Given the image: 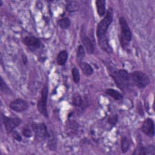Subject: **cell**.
<instances>
[{
	"label": "cell",
	"instance_id": "obj_1",
	"mask_svg": "<svg viewBox=\"0 0 155 155\" xmlns=\"http://www.w3.org/2000/svg\"><path fill=\"white\" fill-rule=\"evenodd\" d=\"M113 14L112 8H109L105 17L99 22L97 25L96 29L97 37L106 35V31H107V29L108 28L113 20Z\"/></svg>",
	"mask_w": 155,
	"mask_h": 155
},
{
	"label": "cell",
	"instance_id": "obj_2",
	"mask_svg": "<svg viewBox=\"0 0 155 155\" xmlns=\"http://www.w3.org/2000/svg\"><path fill=\"white\" fill-rule=\"evenodd\" d=\"M131 84L139 88H145L150 83L148 76L142 71H135L130 74Z\"/></svg>",
	"mask_w": 155,
	"mask_h": 155
},
{
	"label": "cell",
	"instance_id": "obj_3",
	"mask_svg": "<svg viewBox=\"0 0 155 155\" xmlns=\"http://www.w3.org/2000/svg\"><path fill=\"white\" fill-rule=\"evenodd\" d=\"M47 99H48V89L47 86H45L42 89L41 98L38 101L37 108L39 112L46 117H48V112H47Z\"/></svg>",
	"mask_w": 155,
	"mask_h": 155
},
{
	"label": "cell",
	"instance_id": "obj_4",
	"mask_svg": "<svg viewBox=\"0 0 155 155\" xmlns=\"http://www.w3.org/2000/svg\"><path fill=\"white\" fill-rule=\"evenodd\" d=\"M116 81V84L119 87H121L122 85L127 86L131 84V79H130V74H129L125 70H119L115 76H113Z\"/></svg>",
	"mask_w": 155,
	"mask_h": 155
},
{
	"label": "cell",
	"instance_id": "obj_5",
	"mask_svg": "<svg viewBox=\"0 0 155 155\" xmlns=\"http://www.w3.org/2000/svg\"><path fill=\"white\" fill-rule=\"evenodd\" d=\"M119 22L121 29L120 38L124 39L128 42H130L132 38V33L126 19L124 17H120Z\"/></svg>",
	"mask_w": 155,
	"mask_h": 155
},
{
	"label": "cell",
	"instance_id": "obj_6",
	"mask_svg": "<svg viewBox=\"0 0 155 155\" xmlns=\"http://www.w3.org/2000/svg\"><path fill=\"white\" fill-rule=\"evenodd\" d=\"M2 122L5 128L8 132H12L21 122V120L18 117H8L6 116L2 115Z\"/></svg>",
	"mask_w": 155,
	"mask_h": 155
},
{
	"label": "cell",
	"instance_id": "obj_7",
	"mask_svg": "<svg viewBox=\"0 0 155 155\" xmlns=\"http://www.w3.org/2000/svg\"><path fill=\"white\" fill-rule=\"evenodd\" d=\"M33 130L35 131L36 136L38 139L44 140L48 137V133L47 131V127L44 123L35 124L33 126Z\"/></svg>",
	"mask_w": 155,
	"mask_h": 155
},
{
	"label": "cell",
	"instance_id": "obj_8",
	"mask_svg": "<svg viewBox=\"0 0 155 155\" xmlns=\"http://www.w3.org/2000/svg\"><path fill=\"white\" fill-rule=\"evenodd\" d=\"M142 131L148 136L153 137L154 134V125L153 120L150 118L146 119L141 127Z\"/></svg>",
	"mask_w": 155,
	"mask_h": 155
},
{
	"label": "cell",
	"instance_id": "obj_9",
	"mask_svg": "<svg viewBox=\"0 0 155 155\" xmlns=\"http://www.w3.org/2000/svg\"><path fill=\"white\" fill-rule=\"evenodd\" d=\"M10 107L14 111L17 112H22L26 110L28 108L27 102L21 99H17L13 101L10 104Z\"/></svg>",
	"mask_w": 155,
	"mask_h": 155
},
{
	"label": "cell",
	"instance_id": "obj_10",
	"mask_svg": "<svg viewBox=\"0 0 155 155\" xmlns=\"http://www.w3.org/2000/svg\"><path fill=\"white\" fill-rule=\"evenodd\" d=\"M22 42L30 50H35L40 47L41 42L39 38L33 36H26L22 39Z\"/></svg>",
	"mask_w": 155,
	"mask_h": 155
},
{
	"label": "cell",
	"instance_id": "obj_11",
	"mask_svg": "<svg viewBox=\"0 0 155 155\" xmlns=\"http://www.w3.org/2000/svg\"><path fill=\"white\" fill-rule=\"evenodd\" d=\"M98 38V43L103 50H104L105 52L108 53H112V48L108 44V41L107 39V38L106 35H103L97 37Z\"/></svg>",
	"mask_w": 155,
	"mask_h": 155
},
{
	"label": "cell",
	"instance_id": "obj_12",
	"mask_svg": "<svg viewBox=\"0 0 155 155\" xmlns=\"http://www.w3.org/2000/svg\"><path fill=\"white\" fill-rule=\"evenodd\" d=\"M81 39H82V42L84 44V46L86 48L87 51L89 54H93L94 51V45H93L92 41H91V39L88 36H87L84 35L82 36Z\"/></svg>",
	"mask_w": 155,
	"mask_h": 155
},
{
	"label": "cell",
	"instance_id": "obj_13",
	"mask_svg": "<svg viewBox=\"0 0 155 155\" xmlns=\"http://www.w3.org/2000/svg\"><path fill=\"white\" fill-rule=\"evenodd\" d=\"M97 12L99 16H103L105 13V1L104 0H97L96 1Z\"/></svg>",
	"mask_w": 155,
	"mask_h": 155
},
{
	"label": "cell",
	"instance_id": "obj_14",
	"mask_svg": "<svg viewBox=\"0 0 155 155\" xmlns=\"http://www.w3.org/2000/svg\"><path fill=\"white\" fill-rule=\"evenodd\" d=\"M68 58V53L67 51L63 50L61 51L57 56L56 62L59 65H64L66 63Z\"/></svg>",
	"mask_w": 155,
	"mask_h": 155
},
{
	"label": "cell",
	"instance_id": "obj_15",
	"mask_svg": "<svg viewBox=\"0 0 155 155\" xmlns=\"http://www.w3.org/2000/svg\"><path fill=\"white\" fill-rule=\"evenodd\" d=\"M80 67L83 71L84 74L86 76H90L93 73V69L91 66L85 62H80Z\"/></svg>",
	"mask_w": 155,
	"mask_h": 155
},
{
	"label": "cell",
	"instance_id": "obj_16",
	"mask_svg": "<svg viewBox=\"0 0 155 155\" xmlns=\"http://www.w3.org/2000/svg\"><path fill=\"white\" fill-rule=\"evenodd\" d=\"M65 8L66 10L69 12H74L78 10L79 8V5L77 1H68Z\"/></svg>",
	"mask_w": 155,
	"mask_h": 155
},
{
	"label": "cell",
	"instance_id": "obj_17",
	"mask_svg": "<svg viewBox=\"0 0 155 155\" xmlns=\"http://www.w3.org/2000/svg\"><path fill=\"white\" fill-rule=\"evenodd\" d=\"M105 93L108 94L109 96H110L111 97H112L113 98H114L116 100L119 101L121 100L122 99V95L117 91L112 89V88H108L106 90Z\"/></svg>",
	"mask_w": 155,
	"mask_h": 155
},
{
	"label": "cell",
	"instance_id": "obj_18",
	"mask_svg": "<svg viewBox=\"0 0 155 155\" xmlns=\"http://www.w3.org/2000/svg\"><path fill=\"white\" fill-rule=\"evenodd\" d=\"M72 104L75 107H81L82 104V99L79 93H75L72 97Z\"/></svg>",
	"mask_w": 155,
	"mask_h": 155
},
{
	"label": "cell",
	"instance_id": "obj_19",
	"mask_svg": "<svg viewBox=\"0 0 155 155\" xmlns=\"http://www.w3.org/2000/svg\"><path fill=\"white\" fill-rule=\"evenodd\" d=\"M58 24L61 28L66 29L70 27V21L68 18H64L58 20Z\"/></svg>",
	"mask_w": 155,
	"mask_h": 155
},
{
	"label": "cell",
	"instance_id": "obj_20",
	"mask_svg": "<svg viewBox=\"0 0 155 155\" xmlns=\"http://www.w3.org/2000/svg\"><path fill=\"white\" fill-rule=\"evenodd\" d=\"M130 147V142L128 138L125 136H122L121 139V150L122 151L125 153L127 152Z\"/></svg>",
	"mask_w": 155,
	"mask_h": 155
},
{
	"label": "cell",
	"instance_id": "obj_21",
	"mask_svg": "<svg viewBox=\"0 0 155 155\" xmlns=\"http://www.w3.org/2000/svg\"><path fill=\"white\" fill-rule=\"evenodd\" d=\"M85 56L84 48L82 45H79L77 51V58L79 61H81Z\"/></svg>",
	"mask_w": 155,
	"mask_h": 155
},
{
	"label": "cell",
	"instance_id": "obj_22",
	"mask_svg": "<svg viewBox=\"0 0 155 155\" xmlns=\"http://www.w3.org/2000/svg\"><path fill=\"white\" fill-rule=\"evenodd\" d=\"M72 76H73V81L75 83H78L80 81V74H79V70L74 67L72 69Z\"/></svg>",
	"mask_w": 155,
	"mask_h": 155
},
{
	"label": "cell",
	"instance_id": "obj_23",
	"mask_svg": "<svg viewBox=\"0 0 155 155\" xmlns=\"http://www.w3.org/2000/svg\"><path fill=\"white\" fill-rule=\"evenodd\" d=\"M1 91H2L4 93H10V91L2 78H1Z\"/></svg>",
	"mask_w": 155,
	"mask_h": 155
},
{
	"label": "cell",
	"instance_id": "obj_24",
	"mask_svg": "<svg viewBox=\"0 0 155 155\" xmlns=\"http://www.w3.org/2000/svg\"><path fill=\"white\" fill-rule=\"evenodd\" d=\"M48 144H49V147L51 150H54L56 148V141L54 139V137L53 136H50V139L48 140Z\"/></svg>",
	"mask_w": 155,
	"mask_h": 155
},
{
	"label": "cell",
	"instance_id": "obj_25",
	"mask_svg": "<svg viewBox=\"0 0 155 155\" xmlns=\"http://www.w3.org/2000/svg\"><path fill=\"white\" fill-rule=\"evenodd\" d=\"M117 121V115H114L112 116H110L108 119V122L111 125H114Z\"/></svg>",
	"mask_w": 155,
	"mask_h": 155
},
{
	"label": "cell",
	"instance_id": "obj_26",
	"mask_svg": "<svg viewBox=\"0 0 155 155\" xmlns=\"http://www.w3.org/2000/svg\"><path fill=\"white\" fill-rule=\"evenodd\" d=\"M22 134L26 137H30L32 136L31 131L28 128H25L23 129Z\"/></svg>",
	"mask_w": 155,
	"mask_h": 155
},
{
	"label": "cell",
	"instance_id": "obj_27",
	"mask_svg": "<svg viewBox=\"0 0 155 155\" xmlns=\"http://www.w3.org/2000/svg\"><path fill=\"white\" fill-rule=\"evenodd\" d=\"M12 132H13V137L16 140H17L18 141H21V137L20 134L17 131H14V130Z\"/></svg>",
	"mask_w": 155,
	"mask_h": 155
}]
</instances>
